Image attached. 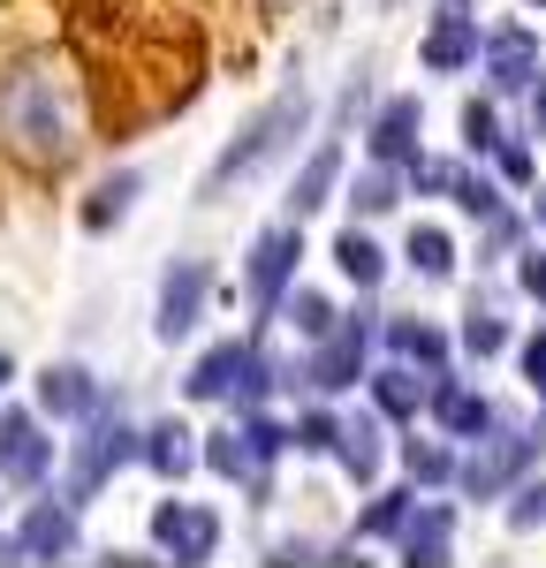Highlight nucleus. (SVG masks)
Listing matches in <instances>:
<instances>
[{"instance_id": "29", "label": "nucleus", "mask_w": 546, "mask_h": 568, "mask_svg": "<svg viewBox=\"0 0 546 568\" xmlns=\"http://www.w3.org/2000/svg\"><path fill=\"white\" fill-rule=\"evenodd\" d=\"M395 190H403V182H395V168H387V160H380V168H372V175H364L357 205H364V213H387V205H395Z\"/></svg>"}, {"instance_id": "33", "label": "nucleus", "mask_w": 546, "mask_h": 568, "mask_svg": "<svg viewBox=\"0 0 546 568\" xmlns=\"http://www.w3.org/2000/svg\"><path fill=\"white\" fill-rule=\"evenodd\" d=\"M508 524H516V530L546 524V485H524V493H516V508H508Z\"/></svg>"}, {"instance_id": "17", "label": "nucleus", "mask_w": 546, "mask_h": 568, "mask_svg": "<svg viewBox=\"0 0 546 568\" xmlns=\"http://www.w3.org/2000/svg\"><path fill=\"white\" fill-rule=\"evenodd\" d=\"M334 175H342V144L326 136V144H318L312 160H304V175H296V190H289V205H296V220H304V213H318V205L334 197Z\"/></svg>"}, {"instance_id": "2", "label": "nucleus", "mask_w": 546, "mask_h": 568, "mask_svg": "<svg viewBox=\"0 0 546 568\" xmlns=\"http://www.w3.org/2000/svg\"><path fill=\"white\" fill-rule=\"evenodd\" d=\"M304 122H312V99H304V84L281 91L273 106H259V114H251V130H243V136H235V144L221 152V160L205 168L198 197L213 205V197H228V190H235V182H251L259 168H266V160H281V152L296 144V130H304Z\"/></svg>"}, {"instance_id": "23", "label": "nucleus", "mask_w": 546, "mask_h": 568, "mask_svg": "<svg viewBox=\"0 0 546 568\" xmlns=\"http://www.w3.org/2000/svg\"><path fill=\"white\" fill-rule=\"evenodd\" d=\"M144 463H152L160 478H182V470L198 463V455H190V433H182V425H160V433H152V447H144Z\"/></svg>"}, {"instance_id": "30", "label": "nucleus", "mask_w": 546, "mask_h": 568, "mask_svg": "<svg viewBox=\"0 0 546 568\" xmlns=\"http://www.w3.org/2000/svg\"><path fill=\"white\" fill-rule=\"evenodd\" d=\"M463 136H471V152H494V144H501V136H494V106L471 99V106H463Z\"/></svg>"}, {"instance_id": "9", "label": "nucleus", "mask_w": 546, "mask_h": 568, "mask_svg": "<svg viewBox=\"0 0 546 568\" xmlns=\"http://www.w3.org/2000/svg\"><path fill=\"white\" fill-rule=\"evenodd\" d=\"M417 122H425V106H417V99H387V106H380V122H372V160H387V168L417 160Z\"/></svg>"}, {"instance_id": "26", "label": "nucleus", "mask_w": 546, "mask_h": 568, "mask_svg": "<svg viewBox=\"0 0 546 568\" xmlns=\"http://www.w3.org/2000/svg\"><path fill=\"white\" fill-rule=\"evenodd\" d=\"M395 349L417 356V364H441V334H433L425 318H403V326H395Z\"/></svg>"}, {"instance_id": "11", "label": "nucleus", "mask_w": 546, "mask_h": 568, "mask_svg": "<svg viewBox=\"0 0 546 568\" xmlns=\"http://www.w3.org/2000/svg\"><path fill=\"white\" fill-rule=\"evenodd\" d=\"M357 372H364V326H342V334H326V349L312 356V387L342 394V387H357Z\"/></svg>"}, {"instance_id": "36", "label": "nucleus", "mask_w": 546, "mask_h": 568, "mask_svg": "<svg viewBox=\"0 0 546 568\" xmlns=\"http://www.w3.org/2000/svg\"><path fill=\"white\" fill-rule=\"evenodd\" d=\"M524 372H532V387H546V326L524 342Z\"/></svg>"}, {"instance_id": "4", "label": "nucleus", "mask_w": 546, "mask_h": 568, "mask_svg": "<svg viewBox=\"0 0 546 568\" xmlns=\"http://www.w3.org/2000/svg\"><path fill=\"white\" fill-rule=\"evenodd\" d=\"M152 538L175 554V561H213V546H221V516L213 508H190V500H160L152 508Z\"/></svg>"}, {"instance_id": "15", "label": "nucleus", "mask_w": 546, "mask_h": 568, "mask_svg": "<svg viewBox=\"0 0 546 568\" xmlns=\"http://www.w3.org/2000/svg\"><path fill=\"white\" fill-rule=\"evenodd\" d=\"M448 530H455V508L425 500V508L403 524V554H410V561H425V568H441V561H448Z\"/></svg>"}, {"instance_id": "31", "label": "nucleus", "mask_w": 546, "mask_h": 568, "mask_svg": "<svg viewBox=\"0 0 546 568\" xmlns=\"http://www.w3.org/2000/svg\"><path fill=\"white\" fill-rule=\"evenodd\" d=\"M501 342H508V334H501V318H478V311H471V326H463V349H471V356H494Z\"/></svg>"}, {"instance_id": "6", "label": "nucleus", "mask_w": 546, "mask_h": 568, "mask_svg": "<svg viewBox=\"0 0 546 568\" xmlns=\"http://www.w3.org/2000/svg\"><path fill=\"white\" fill-rule=\"evenodd\" d=\"M46 463H53V439H39V417L8 409V417H0V478L8 485H39Z\"/></svg>"}, {"instance_id": "27", "label": "nucleus", "mask_w": 546, "mask_h": 568, "mask_svg": "<svg viewBox=\"0 0 546 568\" xmlns=\"http://www.w3.org/2000/svg\"><path fill=\"white\" fill-rule=\"evenodd\" d=\"M410 524V500H403V493H387V500H380V508H364V538H395V530H403Z\"/></svg>"}, {"instance_id": "16", "label": "nucleus", "mask_w": 546, "mask_h": 568, "mask_svg": "<svg viewBox=\"0 0 546 568\" xmlns=\"http://www.w3.org/2000/svg\"><path fill=\"white\" fill-rule=\"evenodd\" d=\"M471 61H478V23L471 16H441L433 39H425V69L448 77V69H471Z\"/></svg>"}, {"instance_id": "39", "label": "nucleus", "mask_w": 546, "mask_h": 568, "mask_svg": "<svg viewBox=\"0 0 546 568\" xmlns=\"http://www.w3.org/2000/svg\"><path fill=\"white\" fill-rule=\"evenodd\" d=\"M532 213H539V227H546V190H539V205H532Z\"/></svg>"}, {"instance_id": "28", "label": "nucleus", "mask_w": 546, "mask_h": 568, "mask_svg": "<svg viewBox=\"0 0 546 568\" xmlns=\"http://www.w3.org/2000/svg\"><path fill=\"white\" fill-rule=\"evenodd\" d=\"M289 318H296V326H304L312 342H326V334H334V304H326V296H312V288H304V296L289 304Z\"/></svg>"}, {"instance_id": "21", "label": "nucleus", "mask_w": 546, "mask_h": 568, "mask_svg": "<svg viewBox=\"0 0 546 568\" xmlns=\"http://www.w3.org/2000/svg\"><path fill=\"white\" fill-rule=\"evenodd\" d=\"M410 265H417L425 281H448L455 273V243L441 235V227H410Z\"/></svg>"}, {"instance_id": "20", "label": "nucleus", "mask_w": 546, "mask_h": 568, "mask_svg": "<svg viewBox=\"0 0 546 568\" xmlns=\"http://www.w3.org/2000/svg\"><path fill=\"white\" fill-rule=\"evenodd\" d=\"M334 447H342V470H350L357 485H372V470H380V433H372V417L342 425V439H334Z\"/></svg>"}, {"instance_id": "1", "label": "nucleus", "mask_w": 546, "mask_h": 568, "mask_svg": "<svg viewBox=\"0 0 546 568\" xmlns=\"http://www.w3.org/2000/svg\"><path fill=\"white\" fill-rule=\"evenodd\" d=\"M0 144L23 168H61L77 152V84L53 61H16L0 77Z\"/></svg>"}, {"instance_id": "10", "label": "nucleus", "mask_w": 546, "mask_h": 568, "mask_svg": "<svg viewBox=\"0 0 546 568\" xmlns=\"http://www.w3.org/2000/svg\"><path fill=\"white\" fill-rule=\"evenodd\" d=\"M16 538H23V554H31V561H61V554H77V516H69V508H53V500H39V508L23 516Z\"/></svg>"}, {"instance_id": "34", "label": "nucleus", "mask_w": 546, "mask_h": 568, "mask_svg": "<svg viewBox=\"0 0 546 568\" xmlns=\"http://www.w3.org/2000/svg\"><path fill=\"white\" fill-rule=\"evenodd\" d=\"M334 439H342L334 417H304V425H296V447H334Z\"/></svg>"}, {"instance_id": "13", "label": "nucleus", "mask_w": 546, "mask_h": 568, "mask_svg": "<svg viewBox=\"0 0 546 568\" xmlns=\"http://www.w3.org/2000/svg\"><path fill=\"white\" fill-rule=\"evenodd\" d=\"M251 364H259V356L243 349V342L205 349V356H198V372H190V402H213V394H228L235 379H251Z\"/></svg>"}, {"instance_id": "8", "label": "nucleus", "mask_w": 546, "mask_h": 568, "mask_svg": "<svg viewBox=\"0 0 546 568\" xmlns=\"http://www.w3.org/2000/svg\"><path fill=\"white\" fill-rule=\"evenodd\" d=\"M296 258H304V235H296V227H266V235H259V251H251V296L273 304V296L289 288Z\"/></svg>"}, {"instance_id": "12", "label": "nucleus", "mask_w": 546, "mask_h": 568, "mask_svg": "<svg viewBox=\"0 0 546 568\" xmlns=\"http://www.w3.org/2000/svg\"><path fill=\"white\" fill-rule=\"evenodd\" d=\"M39 409L46 417H84V409H99V387H91L84 364H53L39 379Z\"/></svg>"}, {"instance_id": "7", "label": "nucleus", "mask_w": 546, "mask_h": 568, "mask_svg": "<svg viewBox=\"0 0 546 568\" xmlns=\"http://www.w3.org/2000/svg\"><path fill=\"white\" fill-rule=\"evenodd\" d=\"M539 39L524 31V23H508V31H494L486 39V77H494L501 91H524V84H539Z\"/></svg>"}, {"instance_id": "18", "label": "nucleus", "mask_w": 546, "mask_h": 568, "mask_svg": "<svg viewBox=\"0 0 546 568\" xmlns=\"http://www.w3.org/2000/svg\"><path fill=\"white\" fill-rule=\"evenodd\" d=\"M334 265H342L357 288H380V273H387L380 243H372V235H357V227H342V235H334Z\"/></svg>"}, {"instance_id": "25", "label": "nucleus", "mask_w": 546, "mask_h": 568, "mask_svg": "<svg viewBox=\"0 0 546 568\" xmlns=\"http://www.w3.org/2000/svg\"><path fill=\"white\" fill-rule=\"evenodd\" d=\"M205 463H213L221 478H243V470H251L259 455H251V439H243V433H221L213 447H205Z\"/></svg>"}, {"instance_id": "32", "label": "nucleus", "mask_w": 546, "mask_h": 568, "mask_svg": "<svg viewBox=\"0 0 546 568\" xmlns=\"http://www.w3.org/2000/svg\"><path fill=\"white\" fill-rule=\"evenodd\" d=\"M403 463H410V470H417L425 485H441V478H448V455H441V447H417V439H410V447H403Z\"/></svg>"}, {"instance_id": "41", "label": "nucleus", "mask_w": 546, "mask_h": 568, "mask_svg": "<svg viewBox=\"0 0 546 568\" xmlns=\"http://www.w3.org/2000/svg\"><path fill=\"white\" fill-rule=\"evenodd\" d=\"M532 8H546V0H532Z\"/></svg>"}, {"instance_id": "35", "label": "nucleus", "mask_w": 546, "mask_h": 568, "mask_svg": "<svg viewBox=\"0 0 546 568\" xmlns=\"http://www.w3.org/2000/svg\"><path fill=\"white\" fill-rule=\"evenodd\" d=\"M516 281H524V296H539V304H546V251H532V258L516 265Z\"/></svg>"}, {"instance_id": "5", "label": "nucleus", "mask_w": 546, "mask_h": 568, "mask_svg": "<svg viewBox=\"0 0 546 568\" xmlns=\"http://www.w3.org/2000/svg\"><path fill=\"white\" fill-rule=\"evenodd\" d=\"M130 455H136L130 425H122V417H114V425L99 417V425H91V433L77 439V470H69V493H77V500H91V493L107 485V470H122Z\"/></svg>"}, {"instance_id": "14", "label": "nucleus", "mask_w": 546, "mask_h": 568, "mask_svg": "<svg viewBox=\"0 0 546 568\" xmlns=\"http://www.w3.org/2000/svg\"><path fill=\"white\" fill-rule=\"evenodd\" d=\"M532 455H539V439H494V447H486V455H478V463L463 470V485H471V493L486 500V493H501V485L516 478V470H524Z\"/></svg>"}, {"instance_id": "40", "label": "nucleus", "mask_w": 546, "mask_h": 568, "mask_svg": "<svg viewBox=\"0 0 546 568\" xmlns=\"http://www.w3.org/2000/svg\"><path fill=\"white\" fill-rule=\"evenodd\" d=\"M8 372H16V364H8V356H0V387H8Z\"/></svg>"}, {"instance_id": "37", "label": "nucleus", "mask_w": 546, "mask_h": 568, "mask_svg": "<svg viewBox=\"0 0 546 568\" xmlns=\"http://www.w3.org/2000/svg\"><path fill=\"white\" fill-rule=\"evenodd\" d=\"M532 122L546 130V69H539V84H532Z\"/></svg>"}, {"instance_id": "24", "label": "nucleus", "mask_w": 546, "mask_h": 568, "mask_svg": "<svg viewBox=\"0 0 546 568\" xmlns=\"http://www.w3.org/2000/svg\"><path fill=\"white\" fill-rule=\"evenodd\" d=\"M372 394H380V409H387V417H417V379H410V372H380Z\"/></svg>"}, {"instance_id": "3", "label": "nucleus", "mask_w": 546, "mask_h": 568, "mask_svg": "<svg viewBox=\"0 0 546 568\" xmlns=\"http://www.w3.org/2000/svg\"><path fill=\"white\" fill-rule=\"evenodd\" d=\"M205 288H213L205 258H175L168 281H160V318H152V334H160V342H182V334L205 318Z\"/></svg>"}, {"instance_id": "19", "label": "nucleus", "mask_w": 546, "mask_h": 568, "mask_svg": "<svg viewBox=\"0 0 546 568\" xmlns=\"http://www.w3.org/2000/svg\"><path fill=\"white\" fill-rule=\"evenodd\" d=\"M433 409H441V425H448L455 439L486 433V417H494V409H486V402H478V394H463V387H448V379H441V387H433Z\"/></svg>"}, {"instance_id": "22", "label": "nucleus", "mask_w": 546, "mask_h": 568, "mask_svg": "<svg viewBox=\"0 0 546 568\" xmlns=\"http://www.w3.org/2000/svg\"><path fill=\"white\" fill-rule=\"evenodd\" d=\"M130 197H136V175L99 182V190H91V205H84V227H91V235H99V227H114V220L130 213Z\"/></svg>"}, {"instance_id": "38", "label": "nucleus", "mask_w": 546, "mask_h": 568, "mask_svg": "<svg viewBox=\"0 0 546 568\" xmlns=\"http://www.w3.org/2000/svg\"><path fill=\"white\" fill-rule=\"evenodd\" d=\"M16 554H23V538H0V561H16Z\"/></svg>"}]
</instances>
